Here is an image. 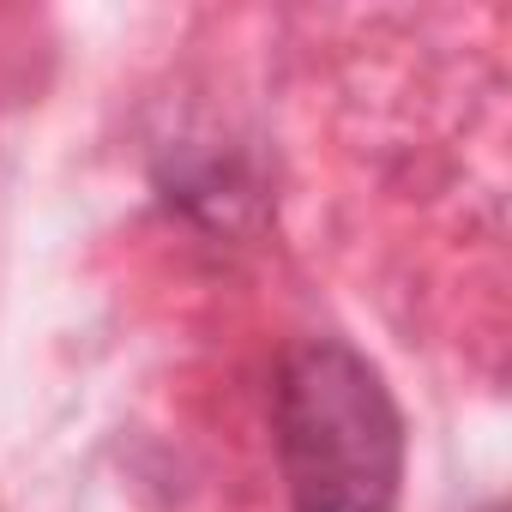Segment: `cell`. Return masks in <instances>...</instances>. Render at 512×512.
<instances>
[{"instance_id":"1","label":"cell","mask_w":512,"mask_h":512,"mask_svg":"<svg viewBox=\"0 0 512 512\" xmlns=\"http://www.w3.org/2000/svg\"><path fill=\"white\" fill-rule=\"evenodd\" d=\"M272 440L290 512H392L404 482V410L356 344L302 338L278 362Z\"/></svg>"}]
</instances>
